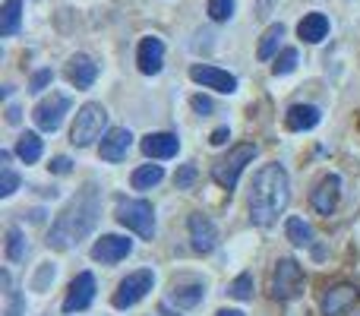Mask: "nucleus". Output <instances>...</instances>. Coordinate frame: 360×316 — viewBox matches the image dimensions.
Returning <instances> with one entry per match:
<instances>
[{"label":"nucleus","instance_id":"obj_3","mask_svg":"<svg viewBox=\"0 0 360 316\" xmlns=\"http://www.w3.org/2000/svg\"><path fill=\"white\" fill-rule=\"evenodd\" d=\"M105 127H108V111L98 105V101H89V105H82L79 114H76L73 130H70V143L86 149V146H92L95 139H105L101 137Z\"/></svg>","mask_w":360,"mask_h":316},{"label":"nucleus","instance_id":"obj_6","mask_svg":"<svg viewBox=\"0 0 360 316\" xmlns=\"http://www.w3.org/2000/svg\"><path fill=\"white\" fill-rule=\"evenodd\" d=\"M304 269L297 266L294 260H278L275 263V272H272V298L278 301H294L304 294Z\"/></svg>","mask_w":360,"mask_h":316},{"label":"nucleus","instance_id":"obj_39","mask_svg":"<svg viewBox=\"0 0 360 316\" xmlns=\"http://www.w3.org/2000/svg\"><path fill=\"white\" fill-rule=\"evenodd\" d=\"M6 120H10V124H19V108L16 105L6 108Z\"/></svg>","mask_w":360,"mask_h":316},{"label":"nucleus","instance_id":"obj_38","mask_svg":"<svg viewBox=\"0 0 360 316\" xmlns=\"http://www.w3.org/2000/svg\"><path fill=\"white\" fill-rule=\"evenodd\" d=\"M272 4H275V0H259V4H256V16L266 19V16H269V10H272Z\"/></svg>","mask_w":360,"mask_h":316},{"label":"nucleus","instance_id":"obj_9","mask_svg":"<svg viewBox=\"0 0 360 316\" xmlns=\"http://www.w3.org/2000/svg\"><path fill=\"white\" fill-rule=\"evenodd\" d=\"M70 111V99L67 95H60V92H51V99H44V101H38V108H35V124H38V130H48V133H54L57 127L63 124V114Z\"/></svg>","mask_w":360,"mask_h":316},{"label":"nucleus","instance_id":"obj_40","mask_svg":"<svg viewBox=\"0 0 360 316\" xmlns=\"http://www.w3.org/2000/svg\"><path fill=\"white\" fill-rule=\"evenodd\" d=\"M158 316H180V313H174L168 304H162V307H158Z\"/></svg>","mask_w":360,"mask_h":316},{"label":"nucleus","instance_id":"obj_26","mask_svg":"<svg viewBox=\"0 0 360 316\" xmlns=\"http://www.w3.org/2000/svg\"><path fill=\"white\" fill-rule=\"evenodd\" d=\"M162 177H165L162 165H143L133 171V187L136 190H152L155 184H162Z\"/></svg>","mask_w":360,"mask_h":316},{"label":"nucleus","instance_id":"obj_4","mask_svg":"<svg viewBox=\"0 0 360 316\" xmlns=\"http://www.w3.org/2000/svg\"><path fill=\"white\" fill-rule=\"evenodd\" d=\"M256 152H259L256 149V143L234 146V149L228 152V158H221L215 168H212V180H215L218 187H224V190H234L237 180H240V174H243V168L253 161Z\"/></svg>","mask_w":360,"mask_h":316},{"label":"nucleus","instance_id":"obj_18","mask_svg":"<svg viewBox=\"0 0 360 316\" xmlns=\"http://www.w3.org/2000/svg\"><path fill=\"white\" fill-rule=\"evenodd\" d=\"M180 149V139L174 133H149L143 139V152L149 158H174Z\"/></svg>","mask_w":360,"mask_h":316},{"label":"nucleus","instance_id":"obj_5","mask_svg":"<svg viewBox=\"0 0 360 316\" xmlns=\"http://www.w3.org/2000/svg\"><path fill=\"white\" fill-rule=\"evenodd\" d=\"M117 222L124 228L136 231L146 241H152V234H155V212H152V203H146V199H124L117 206Z\"/></svg>","mask_w":360,"mask_h":316},{"label":"nucleus","instance_id":"obj_12","mask_svg":"<svg viewBox=\"0 0 360 316\" xmlns=\"http://www.w3.org/2000/svg\"><path fill=\"white\" fill-rule=\"evenodd\" d=\"M92 301H95V275L92 272H79L73 279V285H70V294H67V301H63V310L79 313V310H86Z\"/></svg>","mask_w":360,"mask_h":316},{"label":"nucleus","instance_id":"obj_30","mask_svg":"<svg viewBox=\"0 0 360 316\" xmlns=\"http://www.w3.org/2000/svg\"><path fill=\"white\" fill-rule=\"evenodd\" d=\"M294 67H297V51L294 48H285L278 57H275V63H272V70H275V76H285V73H294Z\"/></svg>","mask_w":360,"mask_h":316},{"label":"nucleus","instance_id":"obj_17","mask_svg":"<svg viewBox=\"0 0 360 316\" xmlns=\"http://www.w3.org/2000/svg\"><path fill=\"white\" fill-rule=\"evenodd\" d=\"M67 76L76 89H92V82L98 80V63L86 54H73L67 63Z\"/></svg>","mask_w":360,"mask_h":316},{"label":"nucleus","instance_id":"obj_10","mask_svg":"<svg viewBox=\"0 0 360 316\" xmlns=\"http://www.w3.org/2000/svg\"><path fill=\"white\" fill-rule=\"evenodd\" d=\"M360 304V288L357 285H338L323 294V316H348Z\"/></svg>","mask_w":360,"mask_h":316},{"label":"nucleus","instance_id":"obj_31","mask_svg":"<svg viewBox=\"0 0 360 316\" xmlns=\"http://www.w3.org/2000/svg\"><path fill=\"white\" fill-rule=\"evenodd\" d=\"M209 16L215 23H228L234 16V0H209Z\"/></svg>","mask_w":360,"mask_h":316},{"label":"nucleus","instance_id":"obj_41","mask_svg":"<svg viewBox=\"0 0 360 316\" xmlns=\"http://www.w3.org/2000/svg\"><path fill=\"white\" fill-rule=\"evenodd\" d=\"M215 316H243V313L240 310H218Z\"/></svg>","mask_w":360,"mask_h":316},{"label":"nucleus","instance_id":"obj_23","mask_svg":"<svg viewBox=\"0 0 360 316\" xmlns=\"http://www.w3.org/2000/svg\"><path fill=\"white\" fill-rule=\"evenodd\" d=\"M285 231H288V241H291L294 247H313V228L304 222V218H288Z\"/></svg>","mask_w":360,"mask_h":316},{"label":"nucleus","instance_id":"obj_15","mask_svg":"<svg viewBox=\"0 0 360 316\" xmlns=\"http://www.w3.org/2000/svg\"><path fill=\"white\" fill-rule=\"evenodd\" d=\"M130 146H133V133L127 130V127H114V130L105 133L98 149H101V158L105 161H120V158H127Z\"/></svg>","mask_w":360,"mask_h":316},{"label":"nucleus","instance_id":"obj_1","mask_svg":"<svg viewBox=\"0 0 360 316\" xmlns=\"http://www.w3.org/2000/svg\"><path fill=\"white\" fill-rule=\"evenodd\" d=\"M288 199H291L288 171L281 165H266L250 187V218H253V225L269 228L288 209Z\"/></svg>","mask_w":360,"mask_h":316},{"label":"nucleus","instance_id":"obj_11","mask_svg":"<svg viewBox=\"0 0 360 316\" xmlns=\"http://www.w3.org/2000/svg\"><path fill=\"white\" fill-rule=\"evenodd\" d=\"M130 253H133V241L130 237H120V234H105L101 241H95V247H92V260L108 263V266L127 260Z\"/></svg>","mask_w":360,"mask_h":316},{"label":"nucleus","instance_id":"obj_33","mask_svg":"<svg viewBox=\"0 0 360 316\" xmlns=\"http://www.w3.org/2000/svg\"><path fill=\"white\" fill-rule=\"evenodd\" d=\"M174 180H177V190H190L193 180H196V168H193V165H184V168L177 171Z\"/></svg>","mask_w":360,"mask_h":316},{"label":"nucleus","instance_id":"obj_36","mask_svg":"<svg viewBox=\"0 0 360 316\" xmlns=\"http://www.w3.org/2000/svg\"><path fill=\"white\" fill-rule=\"evenodd\" d=\"M228 139H231V130H228V127H218V130L212 133V139H209V143H212V146H224V143H228Z\"/></svg>","mask_w":360,"mask_h":316},{"label":"nucleus","instance_id":"obj_13","mask_svg":"<svg viewBox=\"0 0 360 316\" xmlns=\"http://www.w3.org/2000/svg\"><path fill=\"white\" fill-rule=\"evenodd\" d=\"M338 196H342V177H338V174H326L316 184V190L310 193V203L319 215H329L338 206Z\"/></svg>","mask_w":360,"mask_h":316},{"label":"nucleus","instance_id":"obj_37","mask_svg":"<svg viewBox=\"0 0 360 316\" xmlns=\"http://www.w3.org/2000/svg\"><path fill=\"white\" fill-rule=\"evenodd\" d=\"M193 108H196L199 114H209V111H212V101L202 99V95H196V99H193Z\"/></svg>","mask_w":360,"mask_h":316},{"label":"nucleus","instance_id":"obj_22","mask_svg":"<svg viewBox=\"0 0 360 316\" xmlns=\"http://www.w3.org/2000/svg\"><path fill=\"white\" fill-rule=\"evenodd\" d=\"M22 23V0H6L0 10V35H16Z\"/></svg>","mask_w":360,"mask_h":316},{"label":"nucleus","instance_id":"obj_20","mask_svg":"<svg viewBox=\"0 0 360 316\" xmlns=\"http://www.w3.org/2000/svg\"><path fill=\"white\" fill-rule=\"evenodd\" d=\"M297 35L304 38L307 44H319L326 35H329V19H326L323 13H307L297 25Z\"/></svg>","mask_w":360,"mask_h":316},{"label":"nucleus","instance_id":"obj_32","mask_svg":"<svg viewBox=\"0 0 360 316\" xmlns=\"http://www.w3.org/2000/svg\"><path fill=\"white\" fill-rule=\"evenodd\" d=\"M16 187H19V177L4 165V171H0V196H4V199L13 196V193H16Z\"/></svg>","mask_w":360,"mask_h":316},{"label":"nucleus","instance_id":"obj_24","mask_svg":"<svg viewBox=\"0 0 360 316\" xmlns=\"http://www.w3.org/2000/svg\"><path fill=\"white\" fill-rule=\"evenodd\" d=\"M16 156L25 161V165H35L38 158H41V139H38V133H22L16 143Z\"/></svg>","mask_w":360,"mask_h":316},{"label":"nucleus","instance_id":"obj_34","mask_svg":"<svg viewBox=\"0 0 360 316\" xmlns=\"http://www.w3.org/2000/svg\"><path fill=\"white\" fill-rule=\"evenodd\" d=\"M51 80H54V73H51V70H38V73L32 76L29 89H32V92H41L44 86H51Z\"/></svg>","mask_w":360,"mask_h":316},{"label":"nucleus","instance_id":"obj_16","mask_svg":"<svg viewBox=\"0 0 360 316\" xmlns=\"http://www.w3.org/2000/svg\"><path fill=\"white\" fill-rule=\"evenodd\" d=\"M190 241H193V250H196V253H212L218 244L215 225H212L205 215H190Z\"/></svg>","mask_w":360,"mask_h":316},{"label":"nucleus","instance_id":"obj_21","mask_svg":"<svg viewBox=\"0 0 360 316\" xmlns=\"http://www.w3.org/2000/svg\"><path fill=\"white\" fill-rule=\"evenodd\" d=\"M202 294H205V288H202V282H174V288H171V298L177 301L180 307H196L199 301H202Z\"/></svg>","mask_w":360,"mask_h":316},{"label":"nucleus","instance_id":"obj_8","mask_svg":"<svg viewBox=\"0 0 360 316\" xmlns=\"http://www.w3.org/2000/svg\"><path fill=\"white\" fill-rule=\"evenodd\" d=\"M190 80L199 82L202 89H215V92H221V95H234L237 92V76H231L228 70L212 67V63H193Z\"/></svg>","mask_w":360,"mask_h":316},{"label":"nucleus","instance_id":"obj_27","mask_svg":"<svg viewBox=\"0 0 360 316\" xmlns=\"http://www.w3.org/2000/svg\"><path fill=\"white\" fill-rule=\"evenodd\" d=\"M25 237H22V231L19 228H10L6 231V260L10 263H19V260H25Z\"/></svg>","mask_w":360,"mask_h":316},{"label":"nucleus","instance_id":"obj_28","mask_svg":"<svg viewBox=\"0 0 360 316\" xmlns=\"http://www.w3.org/2000/svg\"><path fill=\"white\" fill-rule=\"evenodd\" d=\"M231 298H237V301H253V275L250 272H240L234 282H231Z\"/></svg>","mask_w":360,"mask_h":316},{"label":"nucleus","instance_id":"obj_14","mask_svg":"<svg viewBox=\"0 0 360 316\" xmlns=\"http://www.w3.org/2000/svg\"><path fill=\"white\" fill-rule=\"evenodd\" d=\"M136 63H139V73H146V76L162 73V67H165L162 38H155V35L143 38V42H139V51H136Z\"/></svg>","mask_w":360,"mask_h":316},{"label":"nucleus","instance_id":"obj_2","mask_svg":"<svg viewBox=\"0 0 360 316\" xmlns=\"http://www.w3.org/2000/svg\"><path fill=\"white\" fill-rule=\"evenodd\" d=\"M101 215V203H98V187L89 184L67 209L57 215V222L51 225V234H48V244L57 250H70L73 244H79L89 231L95 228Z\"/></svg>","mask_w":360,"mask_h":316},{"label":"nucleus","instance_id":"obj_7","mask_svg":"<svg viewBox=\"0 0 360 316\" xmlns=\"http://www.w3.org/2000/svg\"><path fill=\"white\" fill-rule=\"evenodd\" d=\"M152 285H155V272H152V269H139V272L127 275V279L120 282V288L114 291V307L127 310V307L139 304V301L152 291Z\"/></svg>","mask_w":360,"mask_h":316},{"label":"nucleus","instance_id":"obj_29","mask_svg":"<svg viewBox=\"0 0 360 316\" xmlns=\"http://www.w3.org/2000/svg\"><path fill=\"white\" fill-rule=\"evenodd\" d=\"M4 288H6V316H19L22 313V298H19V291L13 288L10 272H4Z\"/></svg>","mask_w":360,"mask_h":316},{"label":"nucleus","instance_id":"obj_19","mask_svg":"<svg viewBox=\"0 0 360 316\" xmlns=\"http://www.w3.org/2000/svg\"><path fill=\"white\" fill-rule=\"evenodd\" d=\"M319 120H323V114H319L316 105H294V108H288V114H285L288 130H294V133L313 130Z\"/></svg>","mask_w":360,"mask_h":316},{"label":"nucleus","instance_id":"obj_25","mask_svg":"<svg viewBox=\"0 0 360 316\" xmlns=\"http://www.w3.org/2000/svg\"><path fill=\"white\" fill-rule=\"evenodd\" d=\"M281 38H285V25L281 23L269 25L266 35H262V42H259V48H256V57H259V61H269V57L275 54V48H278Z\"/></svg>","mask_w":360,"mask_h":316},{"label":"nucleus","instance_id":"obj_35","mask_svg":"<svg viewBox=\"0 0 360 316\" xmlns=\"http://www.w3.org/2000/svg\"><path fill=\"white\" fill-rule=\"evenodd\" d=\"M70 168H73V161H70L67 156H57L54 161H51V171L54 174H70Z\"/></svg>","mask_w":360,"mask_h":316}]
</instances>
